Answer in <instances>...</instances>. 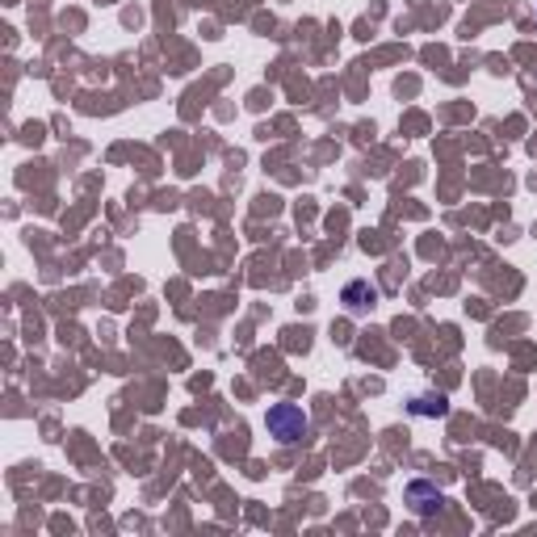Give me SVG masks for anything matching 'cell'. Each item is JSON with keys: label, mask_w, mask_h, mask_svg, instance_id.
I'll return each mask as SVG.
<instances>
[{"label": "cell", "mask_w": 537, "mask_h": 537, "mask_svg": "<svg viewBox=\"0 0 537 537\" xmlns=\"http://www.w3.org/2000/svg\"><path fill=\"white\" fill-rule=\"evenodd\" d=\"M265 428L277 445H298V441L311 433V420L298 403H273V408L265 411Z\"/></svg>", "instance_id": "cell-1"}, {"label": "cell", "mask_w": 537, "mask_h": 537, "mask_svg": "<svg viewBox=\"0 0 537 537\" xmlns=\"http://www.w3.org/2000/svg\"><path fill=\"white\" fill-rule=\"evenodd\" d=\"M408 499H411V512L416 516H433V512H441V491H436L433 483H424V479H416V483L408 487Z\"/></svg>", "instance_id": "cell-2"}, {"label": "cell", "mask_w": 537, "mask_h": 537, "mask_svg": "<svg viewBox=\"0 0 537 537\" xmlns=\"http://www.w3.org/2000/svg\"><path fill=\"white\" fill-rule=\"evenodd\" d=\"M340 303H345L353 315H370V311L378 307V290H374L370 282H348L345 295H340Z\"/></svg>", "instance_id": "cell-3"}, {"label": "cell", "mask_w": 537, "mask_h": 537, "mask_svg": "<svg viewBox=\"0 0 537 537\" xmlns=\"http://www.w3.org/2000/svg\"><path fill=\"white\" fill-rule=\"evenodd\" d=\"M445 399L436 395V399H420V403H416V411H420V416H445Z\"/></svg>", "instance_id": "cell-4"}]
</instances>
